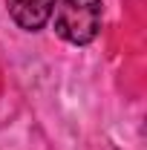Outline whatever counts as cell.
Segmentation results:
<instances>
[{
    "label": "cell",
    "instance_id": "1",
    "mask_svg": "<svg viewBox=\"0 0 147 150\" xmlns=\"http://www.w3.org/2000/svg\"><path fill=\"white\" fill-rule=\"evenodd\" d=\"M101 0H61L55 12V32L66 43L87 46L101 32Z\"/></svg>",
    "mask_w": 147,
    "mask_h": 150
},
{
    "label": "cell",
    "instance_id": "2",
    "mask_svg": "<svg viewBox=\"0 0 147 150\" xmlns=\"http://www.w3.org/2000/svg\"><path fill=\"white\" fill-rule=\"evenodd\" d=\"M9 15L26 32H37L46 26V20L52 18L58 0H6Z\"/></svg>",
    "mask_w": 147,
    "mask_h": 150
}]
</instances>
